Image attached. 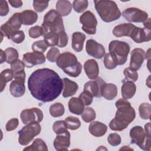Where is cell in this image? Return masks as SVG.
I'll return each instance as SVG.
<instances>
[{
	"label": "cell",
	"instance_id": "f907efd6",
	"mask_svg": "<svg viewBox=\"0 0 151 151\" xmlns=\"http://www.w3.org/2000/svg\"><path fill=\"white\" fill-rule=\"evenodd\" d=\"M58 34L59 36V42L57 46L60 48L65 47L67 45L68 41V37L67 33L65 31H63L58 32Z\"/></svg>",
	"mask_w": 151,
	"mask_h": 151
},
{
	"label": "cell",
	"instance_id": "d590c367",
	"mask_svg": "<svg viewBox=\"0 0 151 151\" xmlns=\"http://www.w3.org/2000/svg\"><path fill=\"white\" fill-rule=\"evenodd\" d=\"M6 55V62L8 64H11L14 61L18 60L19 54L18 51L12 47H8L6 48L5 50Z\"/></svg>",
	"mask_w": 151,
	"mask_h": 151
},
{
	"label": "cell",
	"instance_id": "b9f144b4",
	"mask_svg": "<svg viewBox=\"0 0 151 151\" xmlns=\"http://www.w3.org/2000/svg\"><path fill=\"white\" fill-rule=\"evenodd\" d=\"M60 55V52L58 48L56 47H52L47 52L46 57L50 62L54 63L57 61Z\"/></svg>",
	"mask_w": 151,
	"mask_h": 151
},
{
	"label": "cell",
	"instance_id": "5b68a950",
	"mask_svg": "<svg viewBox=\"0 0 151 151\" xmlns=\"http://www.w3.org/2000/svg\"><path fill=\"white\" fill-rule=\"evenodd\" d=\"M41 27L44 36L49 32L58 33L65 31L62 17L54 9H51L45 14Z\"/></svg>",
	"mask_w": 151,
	"mask_h": 151
},
{
	"label": "cell",
	"instance_id": "603a6c76",
	"mask_svg": "<svg viewBox=\"0 0 151 151\" xmlns=\"http://www.w3.org/2000/svg\"><path fill=\"white\" fill-rule=\"evenodd\" d=\"M122 83L123 84L121 87V93L123 99L127 100L132 98L136 91L135 84L132 81H126L125 80H123Z\"/></svg>",
	"mask_w": 151,
	"mask_h": 151
},
{
	"label": "cell",
	"instance_id": "836d02e7",
	"mask_svg": "<svg viewBox=\"0 0 151 151\" xmlns=\"http://www.w3.org/2000/svg\"><path fill=\"white\" fill-rule=\"evenodd\" d=\"M139 113L141 119L148 120L150 117L151 105L148 103H142L139 107Z\"/></svg>",
	"mask_w": 151,
	"mask_h": 151
},
{
	"label": "cell",
	"instance_id": "4fadbf2b",
	"mask_svg": "<svg viewBox=\"0 0 151 151\" xmlns=\"http://www.w3.org/2000/svg\"><path fill=\"white\" fill-rule=\"evenodd\" d=\"M87 53L97 59L102 58L105 54V48L103 45L98 43L94 40H88L86 44Z\"/></svg>",
	"mask_w": 151,
	"mask_h": 151
},
{
	"label": "cell",
	"instance_id": "7402d4cb",
	"mask_svg": "<svg viewBox=\"0 0 151 151\" xmlns=\"http://www.w3.org/2000/svg\"><path fill=\"white\" fill-rule=\"evenodd\" d=\"M63 96L65 98H67L74 95L78 89V86L77 84L70 80L68 78H64L63 79Z\"/></svg>",
	"mask_w": 151,
	"mask_h": 151
},
{
	"label": "cell",
	"instance_id": "44dd1931",
	"mask_svg": "<svg viewBox=\"0 0 151 151\" xmlns=\"http://www.w3.org/2000/svg\"><path fill=\"white\" fill-rule=\"evenodd\" d=\"M117 94V87L113 83H104L101 88V95L106 100H111Z\"/></svg>",
	"mask_w": 151,
	"mask_h": 151
},
{
	"label": "cell",
	"instance_id": "52a82bcc",
	"mask_svg": "<svg viewBox=\"0 0 151 151\" xmlns=\"http://www.w3.org/2000/svg\"><path fill=\"white\" fill-rule=\"evenodd\" d=\"M131 143L137 145L143 150H149L150 149V134L145 132L140 126L132 127L129 133Z\"/></svg>",
	"mask_w": 151,
	"mask_h": 151
},
{
	"label": "cell",
	"instance_id": "e0dca14e",
	"mask_svg": "<svg viewBox=\"0 0 151 151\" xmlns=\"http://www.w3.org/2000/svg\"><path fill=\"white\" fill-rule=\"evenodd\" d=\"M150 34L151 29L136 27L132 32L130 38L136 43L138 44L144 42H148L151 40Z\"/></svg>",
	"mask_w": 151,
	"mask_h": 151
},
{
	"label": "cell",
	"instance_id": "5bb4252c",
	"mask_svg": "<svg viewBox=\"0 0 151 151\" xmlns=\"http://www.w3.org/2000/svg\"><path fill=\"white\" fill-rule=\"evenodd\" d=\"M22 61L27 68H31L36 65L43 64L45 61L44 53L32 52H27L23 55Z\"/></svg>",
	"mask_w": 151,
	"mask_h": 151
},
{
	"label": "cell",
	"instance_id": "ab89813d",
	"mask_svg": "<svg viewBox=\"0 0 151 151\" xmlns=\"http://www.w3.org/2000/svg\"><path fill=\"white\" fill-rule=\"evenodd\" d=\"M88 5V2L87 0H76L73 2V7L74 11L78 13H81L85 11Z\"/></svg>",
	"mask_w": 151,
	"mask_h": 151
},
{
	"label": "cell",
	"instance_id": "8992f818",
	"mask_svg": "<svg viewBox=\"0 0 151 151\" xmlns=\"http://www.w3.org/2000/svg\"><path fill=\"white\" fill-rule=\"evenodd\" d=\"M130 49L128 43L119 40H113L109 45V53L119 65L124 64L127 61Z\"/></svg>",
	"mask_w": 151,
	"mask_h": 151
},
{
	"label": "cell",
	"instance_id": "db71d44e",
	"mask_svg": "<svg viewBox=\"0 0 151 151\" xmlns=\"http://www.w3.org/2000/svg\"><path fill=\"white\" fill-rule=\"evenodd\" d=\"M8 2L9 4L14 8H20L22 6V2L20 0H13V1H9Z\"/></svg>",
	"mask_w": 151,
	"mask_h": 151
},
{
	"label": "cell",
	"instance_id": "4dcf8cb0",
	"mask_svg": "<svg viewBox=\"0 0 151 151\" xmlns=\"http://www.w3.org/2000/svg\"><path fill=\"white\" fill-rule=\"evenodd\" d=\"M24 150H40V151H47L48 147L45 142L40 138L35 139L33 143L25 147Z\"/></svg>",
	"mask_w": 151,
	"mask_h": 151
},
{
	"label": "cell",
	"instance_id": "e575fe53",
	"mask_svg": "<svg viewBox=\"0 0 151 151\" xmlns=\"http://www.w3.org/2000/svg\"><path fill=\"white\" fill-rule=\"evenodd\" d=\"M81 115L83 121L86 123L91 122L94 120L96 116L95 110L90 107H87L85 108Z\"/></svg>",
	"mask_w": 151,
	"mask_h": 151
},
{
	"label": "cell",
	"instance_id": "8d00e7d4",
	"mask_svg": "<svg viewBox=\"0 0 151 151\" xmlns=\"http://www.w3.org/2000/svg\"><path fill=\"white\" fill-rule=\"evenodd\" d=\"M67 129L72 130H77L81 126V122L78 118L74 116H68L65 119Z\"/></svg>",
	"mask_w": 151,
	"mask_h": 151
},
{
	"label": "cell",
	"instance_id": "9c48e42d",
	"mask_svg": "<svg viewBox=\"0 0 151 151\" xmlns=\"http://www.w3.org/2000/svg\"><path fill=\"white\" fill-rule=\"evenodd\" d=\"M25 77L26 74L24 71L14 75V80L11 83L9 86V91L12 96L20 97L25 94Z\"/></svg>",
	"mask_w": 151,
	"mask_h": 151
},
{
	"label": "cell",
	"instance_id": "30bf717a",
	"mask_svg": "<svg viewBox=\"0 0 151 151\" xmlns=\"http://www.w3.org/2000/svg\"><path fill=\"white\" fill-rule=\"evenodd\" d=\"M80 22L82 24V29L88 34H95L97 21L94 14L87 11L80 17Z\"/></svg>",
	"mask_w": 151,
	"mask_h": 151
},
{
	"label": "cell",
	"instance_id": "f1b7e54d",
	"mask_svg": "<svg viewBox=\"0 0 151 151\" xmlns=\"http://www.w3.org/2000/svg\"><path fill=\"white\" fill-rule=\"evenodd\" d=\"M5 24L13 32L18 31L22 24L20 13L17 12L14 14Z\"/></svg>",
	"mask_w": 151,
	"mask_h": 151
},
{
	"label": "cell",
	"instance_id": "f6af8a7d",
	"mask_svg": "<svg viewBox=\"0 0 151 151\" xmlns=\"http://www.w3.org/2000/svg\"><path fill=\"white\" fill-rule=\"evenodd\" d=\"M121 137L120 136L116 133H113L110 134L107 137V142L108 143L113 146H117L121 143Z\"/></svg>",
	"mask_w": 151,
	"mask_h": 151
},
{
	"label": "cell",
	"instance_id": "f546056e",
	"mask_svg": "<svg viewBox=\"0 0 151 151\" xmlns=\"http://www.w3.org/2000/svg\"><path fill=\"white\" fill-rule=\"evenodd\" d=\"M14 78L13 72L11 69H5L1 71L0 74V85H1V92H2L4 90L6 84L11 81Z\"/></svg>",
	"mask_w": 151,
	"mask_h": 151
},
{
	"label": "cell",
	"instance_id": "d4e9b609",
	"mask_svg": "<svg viewBox=\"0 0 151 151\" xmlns=\"http://www.w3.org/2000/svg\"><path fill=\"white\" fill-rule=\"evenodd\" d=\"M86 40V35L80 32H75L72 35L71 46L73 50L79 52L83 50L84 42Z\"/></svg>",
	"mask_w": 151,
	"mask_h": 151
},
{
	"label": "cell",
	"instance_id": "ac0fdd59",
	"mask_svg": "<svg viewBox=\"0 0 151 151\" xmlns=\"http://www.w3.org/2000/svg\"><path fill=\"white\" fill-rule=\"evenodd\" d=\"M54 146L57 150H68V148L70 145V133L67 132L57 134L54 140Z\"/></svg>",
	"mask_w": 151,
	"mask_h": 151
},
{
	"label": "cell",
	"instance_id": "9f6ffc18",
	"mask_svg": "<svg viewBox=\"0 0 151 151\" xmlns=\"http://www.w3.org/2000/svg\"><path fill=\"white\" fill-rule=\"evenodd\" d=\"M143 25L145 28L151 29V21L150 18H148L145 21L143 22Z\"/></svg>",
	"mask_w": 151,
	"mask_h": 151
},
{
	"label": "cell",
	"instance_id": "ee69618b",
	"mask_svg": "<svg viewBox=\"0 0 151 151\" xmlns=\"http://www.w3.org/2000/svg\"><path fill=\"white\" fill-rule=\"evenodd\" d=\"M25 67V65L23 61L20 60H17L11 64V70L13 72L14 75H15L24 71Z\"/></svg>",
	"mask_w": 151,
	"mask_h": 151
},
{
	"label": "cell",
	"instance_id": "f35d334b",
	"mask_svg": "<svg viewBox=\"0 0 151 151\" xmlns=\"http://www.w3.org/2000/svg\"><path fill=\"white\" fill-rule=\"evenodd\" d=\"M52 130L57 134L63 133L67 131V127L65 121L57 120L55 121L52 125Z\"/></svg>",
	"mask_w": 151,
	"mask_h": 151
},
{
	"label": "cell",
	"instance_id": "681fc988",
	"mask_svg": "<svg viewBox=\"0 0 151 151\" xmlns=\"http://www.w3.org/2000/svg\"><path fill=\"white\" fill-rule=\"evenodd\" d=\"M25 37V34L23 31L18 30L12 35L11 40L16 44H20L24 40Z\"/></svg>",
	"mask_w": 151,
	"mask_h": 151
},
{
	"label": "cell",
	"instance_id": "3957f363",
	"mask_svg": "<svg viewBox=\"0 0 151 151\" xmlns=\"http://www.w3.org/2000/svg\"><path fill=\"white\" fill-rule=\"evenodd\" d=\"M57 66L72 77H78L82 70V65L78 61L76 56L70 52H64L60 54L56 61Z\"/></svg>",
	"mask_w": 151,
	"mask_h": 151
},
{
	"label": "cell",
	"instance_id": "d6a6232c",
	"mask_svg": "<svg viewBox=\"0 0 151 151\" xmlns=\"http://www.w3.org/2000/svg\"><path fill=\"white\" fill-rule=\"evenodd\" d=\"M50 115L54 117L62 116L65 111L64 106L61 103H55L50 107Z\"/></svg>",
	"mask_w": 151,
	"mask_h": 151
},
{
	"label": "cell",
	"instance_id": "6da1fadb",
	"mask_svg": "<svg viewBox=\"0 0 151 151\" xmlns=\"http://www.w3.org/2000/svg\"><path fill=\"white\" fill-rule=\"evenodd\" d=\"M28 87L31 95L42 102L56 99L63 90V81L53 70L44 68L35 70L29 77Z\"/></svg>",
	"mask_w": 151,
	"mask_h": 151
},
{
	"label": "cell",
	"instance_id": "60d3db41",
	"mask_svg": "<svg viewBox=\"0 0 151 151\" xmlns=\"http://www.w3.org/2000/svg\"><path fill=\"white\" fill-rule=\"evenodd\" d=\"M48 47V46L44 40H38L34 42L31 46V48L33 52H38L41 53H44L47 50Z\"/></svg>",
	"mask_w": 151,
	"mask_h": 151
},
{
	"label": "cell",
	"instance_id": "484cf974",
	"mask_svg": "<svg viewBox=\"0 0 151 151\" xmlns=\"http://www.w3.org/2000/svg\"><path fill=\"white\" fill-rule=\"evenodd\" d=\"M68 104L69 111L74 114H81L84 109V104L79 97L71 98Z\"/></svg>",
	"mask_w": 151,
	"mask_h": 151
},
{
	"label": "cell",
	"instance_id": "11a10c76",
	"mask_svg": "<svg viewBox=\"0 0 151 151\" xmlns=\"http://www.w3.org/2000/svg\"><path fill=\"white\" fill-rule=\"evenodd\" d=\"M0 53H1V57H0V63L1 64L3 63L4 62L6 61V55L5 54V51H3L2 49L0 50Z\"/></svg>",
	"mask_w": 151,
	"mask_h": 151
},
{
	"label": "cell",
	"instance_id": "7c38bea8",
	"mask_svg": "<svg viewBox=\"0 0 151 151\" xmlns=\"http://www.w3.org/2000/svg\"><path fill=\"white\" fill-rule=\"evenodd\" d=\"M43 112L36 107L23 110L20 114L21 121L25 124L31 122L40 123L43 119Z\"/></svg>",
	"mask_w": 151,
	"mask_h": 151
},
{
	"label": "cell",
	"instance_id": "1f68e13d",
	"mask_svg": "<svg viewBox=\"0 0 151 151\" xmlns=\"http://www.w3.org/2000/svg\"><path fill=\"white\" fill-rule=\"evenodd\" d=\"M44 40L48 47L57 46L59 42L58 34L56 32H49L44 36Z\"/></svg>",
	"mask_w": 151,
	"mask_h": 151
},
{
	"label": "cell",
	"instance_id": "7bdbcfd3",
	"mask_svg": "<svg viewBox=\"0 0 151 151\" xmlns=\"http://www.w3.org/2000/svg\"><path fill=\"white\" fill-rule=\"evenodd\" d=\"M104 57L103 63L105 67L107 69L112 70L115 68L117 67V65H118L114 59L113 58V57L110 55L109 52L107 53Z\"/></svg>",
	"mask_w": 151,
	"mask_h": 151
},
{
	"label": "cell",
	"instance_id": "bcb514c9",
	"mask_svg": "<svg viewBox=\"0 0 151 151\" xmlns=\"http://www.w3.org/2000/svg\"><path fill=\"white\" fill-rule=\"evenodd\" d=\"M29 35L32 38H37L41 36H44L42 27L38 25L31 27L29 29Z\"/></svg>",
	"mask_w": 151,
	"mask_h": 151
},
{
	"label": "cell",
	"instance_id": "83f0119b",
	"mask_svg": "<svg viewBox=\"0 0 151 151\" xmlns=\"http://www.w3.org/2000/svg\"><path fill=\"white\" fill-rule=\"evenodd\" d=\"M20 15L22 23L25 25H32L38 19L37 14L32 10H25L20 12Z\"/></svg>",
	"mask_w": 151,
	"mask_h": 151
},
{
	"label": "cell",
	"instance_id": "2e32d148",
	"mask_svg": "<svg viewBox=\"0 0 151 151\" xmlns=\"http://www.w3.org/2000/svg\"><path fill=\"white\" fill-rule=\"evenodd\" d=\"M106 82L101 78L97 77L93 81H89L85 83L84 86V90L87 91L90 93L93 97H100L101 88L104 83Z\"/></svg>",
	"mask_w": 151,
	"mask_h": 151
},
{
	"label": "cell",
	"instance_id": "816d5d0a",
	"mask_svg": "<svg viewBox=\"0 0 151 151\" xmlns=\"http://www.w3.org/2000/svg\"><path fill=\"white\" fill-rule=\"evenodd\" d=\"M19 124V121L17 118H12L8 121L5 125L6 130L8 132L12 131L17 129Z\"/></svg>",
	"mask_w": 151,
	"mask_h": 151
},
{
	"label": "cell",
	"instance_id": "74e56055",
	"mask_svg": "<svg viewBox=\"0 0 151 151\" xmlns=\"http://www.w3.org/2000/svg\"><path fill=\"white\" fill-rule=\"evenodd\" d=\"M123 74L125 77L124 80L126 81H129L134 83L136 82L138 79V73L137 71L133 70L130 67H127L124 70Z\"/></svg>",
	"mask_w": 151,
	"mask_h": 151
},
{
	"label": "cell",
	"instance_id": "277c9868",
	"mask_svg": "<svg viewBox=\"0 0 151 151\" xmlns=\"http://www.w3.org/2000/svg\"><path fill=\"white\" fill-rule=\"evenodd\" d=\"M94 4L101 19L106 22L116 21L121 16V12L114 1L96 0Z\"/></svg>",
	"mask_w": 151,
	"mask_h": 151
},
{
	"label": "cell",
	"instance_id": "f5cc1de1",
	"mask_svg": "<svg viewBox=\"0 0 151 151\" xmlns=\"http://www.w3.org/2000/svg\"><path fill=\"white\" fill-rule=\"evenodd\" d=\"M9 12V6L6 1H0V15L6 16Z\"/></svg>",
	"mask_w": 151,
	"mask_h": 151
},
{
	"label": "cell",
	"instance_id": "6f0895ef",
	"mask_svg": "<svg viewBox=\"0 0 151 151\" xmlns=\"http://www.w3.org/2000/svg\"><path fill=\"white\" fill-rule=\"evenodd\" d=\"M122 149H129V150H133L132 149H131V148H130V147H127V146H124V147H122L120 150H122Z\"/></svg>",
	"mask_w": 151,
	"mask_h": 151
},
{
	"label": "cell",
	"instance_id": "cb8c5ba5",
	"mask_svg": "<svg viewBox=\"0 0 151 151\" xmlns=\"http://www.w3.org/2000/svg\"><path fill=\"white\" fill-rule=\"evenodd\" d=\"M107 130V126L100 122H92L88 126V131L94 137H101L104 135Z\"/></svg>",
	"mask_w": 151,
	"mask_h": 151
},
{
	"label": "cell",
	"instance_id": "ba28073f",
	"mask_svg": "<svg viewBox=\"0 0 151 151\" xmlns=\"http://www.w3.org/2000/svg\"><path fill=\"white\" fill-rule=\"evenodd\" d=\"M41 125L37 122H31L24 126L18 132V142L22 146L30 143L34 137L40 133Z\"/></svg>",
	"mask_w": 151,
	"mask_h": 151
},
{
	"label": "cell",
	"instance_id": "7dc6e473",
	"mask_svg": "<svg viewBox=\"0 0 151 151\" xmlns=\"http://www.w3.org/2000/svg\"><path fill=\"white\" fill-rule=\"evenodd\" d=\"M85 106H88L91 104L93 101V95L87 91L83 90V91L79 95L78 97Z\"/></svg>",
	"mask_w": 151,
	"mask_h": 151
},
{
	"label": "cell",
	"instance_id": "9a60e30c",
	"mask_svg": "<svg viewBox=\"0 0 151 151\" xmlns=\"http://www.w3.org/2000/svg\"><path fill=\"white\" fill-rule=\"evenodd\" d=\"M146 57V52L143 49L140 48L133 49L130 53V67L137 71L141 67Z\"/></svg>",
	"mask_w": 151,
	"mask_h": 151
},
{
	"label": "cell",
	"instance_id": "8fae6325",
	"mask_svg": "<svg viewBox=\"0 0 151 151\" xmlns=\"http://www.w3.org/2000/svg\"><path fill=\"white\" fill-rule=\"evenodd\" d=\"M122 15L127 21L131 22H143L148 18L146 12L134 7L126 9L123 11Z\"/></svg>",
	"mask_w": 151,
	"mask_h": 151
},
{
	"label": "cell",
	"instance_id": "c3c4849f",
	"mask_svg": "<svg viewBox=\"0 0 151 151\" xmlns=\"http://www.w3.org/2000/svg\"><path fill=\"white\" fill-rule=\"evenodd\" d=\"M48 3L49 1H34L32 5L36 12H41L48 7Z\"/></svg>",
	"mask_w": 151,
	"mask_h": 151
},
{
	"label": "cell",
	"instance_id": "d6986e66",
	"mask_svg": "<svg viewBox=\"0 0 151 151\" xmlns=\"http://www.w3.org/2000/svg\"><path fill=\"white\" fill-rule=\"evenodd\" d=\"M136 27V25L130 23H124L116 25L113 29V34L116 37H130L132 32Z\"/></svg>",
	"mask_w": 151,
	"mask_h": 151
},
{
	"label": "cell",
	"instance_id": "4316f807",
	"mask_svg": "<svg viewBox=\"0 0 151 151\" xmlns=\"http://www.w3.org/2000/svg\"><path fill=\"white\" fill-rule=\"evenodd\" d=\"M72 6L73 5L69 1L59 0L56 3V11L61 17L67 16L71 12Z\"/></svg>",
	"mask_w": 151,
	"mask_h": 151
},
{
	"label": "cell",
	"instance_id": "ffe728a7",
	"mask_svg": "<svg viewBox=\"0 0 151 151\" xmlns=\"http://www.w3.org/2000/svg\"><path fill=\"white\" fill-rule=\"evenodd\" d=\"M84 69L89 79L95 80L98 77L99 74V67L95 60H87L84 64Z\"/></svg>",
	"mask_w": 151,
	"mask_h": 151
},
{
	"label": "cell",
	"instance_id": "7a4b0ae2",
	"mask_svg": "<svg viewBox=\"0 0 151 151\" xmlns=\"http://www.w3.org/2000/svg\"><path fill=\"white\" fill-rule=\"evenodd\" d=\"M115 105L117 110L114 118L109 123V127L114 131H122L134 120L136 112L127 100L120 99Z\"/></svg>",
	"mask_w": 151,
	"mask_h": 151
}]
</instances>
